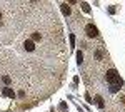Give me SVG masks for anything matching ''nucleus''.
<instances>
[{
  "mask_svg": "<svg viewBox=\"0 0 125 112\" xmlns=\"http://www.w3.org/2000/svg\"><path fill=\"white\" fill-rule=\"evenodd\" d=\"M105 79H107V82H110V85H122V84H124L122 79H120V75H118V72H117L115 69L107 70Z\"/></svg>",
  "mask_w": 125,
  "mask_h": 112,
  "instance_id": "f257e3e1",
  "label": "nucleus"
},
{
  "mask_svg": "<svg viewBox=\"0 0 125 112\" xmlns=\"http://www.w3.org/2000/svg\"><path fill=\"white\" fill-rule=\"evenodd\" d=\"M85 34L88 35V37L94 38V37H97V35H98V28H97L94 24H87V25H85Z\"/></svg>",
  "mask_w": 125,
  "mask_h": 112,
  "instance_id": "f03ea898",
  "label": "nucleus"
},
{
  "mask_svg": "<svg viewBox=\"0 0 125 112\" xmlns=\"http://www.w3.org/2000/svg\"><path fill=\"white\" fill-rule=\"evenodd\" d=\"M2 94H3L5 97H10V99H13V97H15V92H13V89H10V87H3Z\"/></svg>",
  "mask_w": 125,
  "mask_h": 112,
  "instance_id": "7ed1b4c3",
  "label": "nucleus"
},
{
  "mask_svg": "<svg viewBox=\"0 0 125 112\" xmlns=\"http://www.w3.org/2000/svg\"><path fill=\"white\" fill-rule=\"evenodd\" d=\"M23 47H25V50H27V52H33V50H35V44H33L32 40H25Z\"/></svg>",
  "mask_w": 125,
  "mask_h": 112,
  "instance_id": "20e7f679",
  "label": "nucleus"
},
{
  "mask_svg": "<svg viewBox=\"0 0 125 112\" xmlns=\"http://www.w3.org/2000/svg\"><path fill=\"white\" fill-rule=\"evenodd\" d=\"M95 102H97V105H98L100 109H104V107H105V102H104V99H102L100 95H97V97H95Z\"/></svg>",
  "mask_w": 125,
  "mask_h": 112,
  "instance_id": "39448f33",
  "label": "nucleus"
},
{
  "mask_svg": "<svg viewBox=\"0 0 125 112\" xmlns=\"http://www.w3.org/2000/svg\"><path fill=\"white\" fill-rule=\"evenodd\" d=\"M62 13L63 15H70V7H68L67 3H62Z\"/></svg>",
  "mask_w": 125,
  "mask_h": 112,
  "instance_id": "423d86ee",
  "label": "nucleus"
},
{
  "mask_svg": "<svg viewBox=\"0 0 125 112\" xmlns=\"http://www.w3.org/2000/svg\"><path fill=\"white\" fill-rule=\"evenodd\" d=\"M39 40H42V34H39V32H35V34L32 35V42H39Z\"/></svg>",
  "mask_w": 125,
  "mask_h": 112,
  "instance_id": "0eeeda50",
  "label": "nucleus"
},
{
  "mask_svg": "<svg viewBox=\"0 0 125 112\" xmlns=\"http://www.w3.org/2000/svg\"><path fill=\"white\" fill-rule=\"evenodd\" d=\"M77 62H78V64L83 62V54H82V52H77Z\"/></svg>",
  "mask_w": 125,
  "mask_h": 112,
  "instance_id": "6e6552de",
  "label": "nucleus"
},
{
  "mask_svg": "<svg viewBox=\"0 0 125 112\" xmlns=\"http://www.w3.org/2000/svg\"><path fill=\"white\" fill-rule=\"evenodd\" d=\"M120 87H122V85H110V90H112V92H118Z\"/></svg>",
  "mask_w": 125,
  "mask_h": 112,
  "instance_id": "1a4fd4ad",
  "label": "nucleus"
},
{
  "mask_svg": "<svg viewBox=\"0 0 125 112\" xmlns=\"http://www.w3.org/2000/svg\"><path fill=\"white\" fill-rule=\"evenodd\" d=\"M82 9H83V12L88 13V12H90V5H88V3H82Z\"/></svg>",
  "mask_w": 125,
  "mask_h": 112,
  "instance_id": "9d476101",
  "label": "nucleus"
},
{
  "mask_svg": "<svg viewBox=\"0 0 125 112\" xmlns=\"http://www.w3.org/2000/svg\"><path fill=\"white\" fill-rule=\"evenodd\" d=\"M2 82H5V84H10V77H2Z\"/></svg>",
  "mask_w": 125,
  "mask_h": 112,
  "instance_id": "9b49d317",
  "label": "nucleus"
},
{
  "mask_svg": "<svg viewBox=\"0 0 125 112\" xmlns=\"http://www.w3.org/2000/svg\"><path fill=\"white\" fill-rule=\"evenodd\" d=\"M70 44H72V47L75 45V37H73V35H70Z\"/></svg>",
  "mask_w": 125,
  "mask_h": 112,
  "instance_id": "f8f14e48",
  "label": "nucleus"
},
{
  "mask_svg": "<svg viewBox=\"0 0 125 112\" xmlns=\"http://www.w3.org/2000/svg\"><path fill=\"white\" fill-rule=\"evenodd\" d=\"M0 20H2V13H0Z\"/></svg>",
  "mask_w": 125,
  "mask_h": 112,
  "instance_id": "ddd939ff",
  "label": "nucleus"
}]
</instances>
